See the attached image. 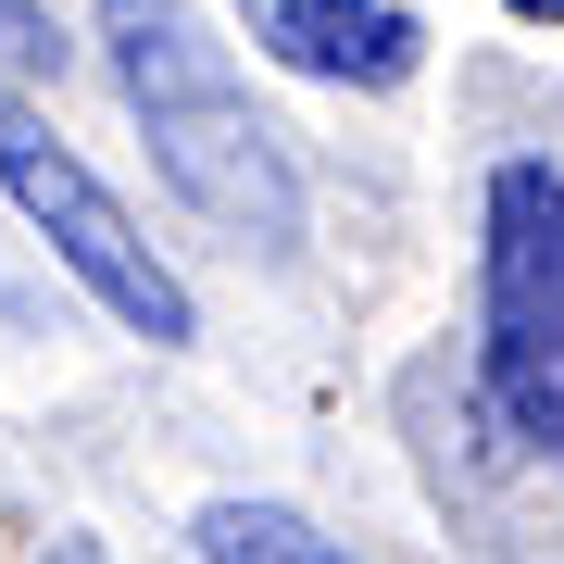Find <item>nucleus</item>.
Here are the masks:
<instances>
[{
  "instance_id": "obj_1",
  "label": "nucleus",
  "mask_w": 564,
  "mask_h": 564,
  "mask_svg": "<svg viewBox=\"0 0 564 564\" xmlns=\"http://www.w3.org/2000/svg\"><path fill=\"white\" fill-rule=\"evenodd\" d=\"M101 39H113V88L151 139V176L176 188L202 226H226L239 251H302V176H289L276 126L251 113L226 39L188 0H101Z\"/></svg>"
},
{
  "instance_id": "obj_2",
  "label": "nucleus",
  "mask_w": 564,
  "mask_h": 564,
  "mask_svg": "<svg viewBox=\"0 0 564 564\" xmlns=\"http://www.w3.org/2000/svg\"><path fill=\"white\" fill-rule=\"evenodd\" d=\"M477 402L514 452H564V163H489L477 202Z\"/></svg>"
},
{
  "instance_id": "obj_3",
  "label": "nucleus",
  "mask_w": 564,
  "mask_h": 564,
  "mask_svg": "<svg viewBox=\"0 0 564 564\" xmlns=\"http://www.w3.org/2000/svg\"><path fill=\"white\" fill-rule=\"evenodd\" d=\"M0 202H13V214L63 251V276H76L113 326H139L151 351H188V339H202V314H188V276L139 239V214H126L113 188L88 176V163L63 151L25 101H13V88H0Z\"/></svg>"
},
{
  "instance_id": "obj_4",
  "label": "nucleus",
  "mask_w": 564,
  "mask_h": 564,
  "mask_svg": "<svg viewBox=\"0 0 564 564\" xmlns=\"http://www.w3.org/2000/svg\"><path fill=\"white\" fill-rule=\"evenodd\" d=\"M239 13L289 76H326V88H402L426 63V25L402 0H239Z\"/></svg>"
},
{
  "instance_id": "obj_5",
  "label": "nucleus",
  "mask_w": 564,
  "mask_h": 564,
  "mask_svg": "<svg viewBox=\"0 0 564 564\" xmlns=\"http://www.w3.org/2000/svg\"><path fill=\"white\" fill-rule=\"evenodd\" d=\"M188 540H202V564H351L314 514H289V502H202Z\"/></svg>"
},
{
  "instance_id": "obj_6",
  "label": "nucleus",
  "mask_w": 564,
  "mask_h": 564,
  "mask_svg": "<svg viewBox=\"0 0 564 564\" xmlns=\"http://www.w3.org/2000/svg\"><path fill=\"white\" fill-rule=\"evenodd\" d=\"M63 39H51V13L39 0H0V76H51Z\"/></svg>"
},
{
  "instance_id": "obj_7",
  "label": "nucleus",
  "mask_w": 564,
  "mask_h": 564,
  "mask_svg": "<svg viewBox=\"0 0 564 564\" xmlns=\"http://www.w3.org/2000/svg\"><path fill=\"white\" fill-rule=\"evenodd\" d=\"M502 13H514V25H564V0H502Z\"/></svg>"
},
{
  "instance_id": "obj_8",
  "label": "nucleus",
  "mask_w": 564,
  "mask_h": 564,
  "mask_svg": "<svg viewBox=\"0 0 564 564\" xmlns=\"http://www.w3.org/2000/svg\"><path fill=\"white\" fill-rule=\"evenodd\" d=\"M39 564H101V540H51V552H39Z\"/></svg>"
}]
</instances>
